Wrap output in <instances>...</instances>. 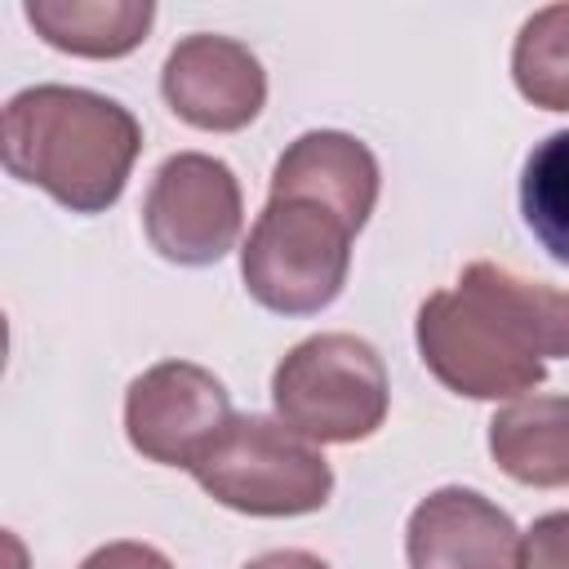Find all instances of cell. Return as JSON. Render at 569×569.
Returning a JSON list of instances; mask_svg holds the SVG:
<instances>
[{
  "mask_svg": "<svg viewBox=\"0 0 569 569\" xmlns=\"http://www.w3.org/2000/svg\"><path fill=\"white\" fill-rule=\"evenodd\" d=\"M244 569H329L320 556L311 551H298V547H284V551H267L258 560H249Z\"/></svg>",
  "mask_w": 569,
  "mask_h": 569,
  "instance_id": "cell-17",
  "label": "cell"
},
{
  "mask_svg": "<svg viewBox=\"0 0 569 569\" xmlns=\"http://www.w3.org/2000/svg\"><path fill=\"white\" fill-rule=\"evenodd\" d=\"M511 80L525 102L569 111V4L533 9L511 44Z\"/></svg>",
  "mask_w": 569,
  "mask_h": 569,
  "instance_id": "cell-13",
  "label": "cell"
},
{
  "mask_svg": "<svg viewBox=\"0 0 569 569\" xmlns=\"http://www.w3.org/2000/svg\"><path fill=\"white\" fill-rule=\"evenodd\" d=\"M231 396L222 378L191 360H160L142 369L124 391V436L160 467H187L231 422Z\"/></svg>",
  "mask_w": 569,
  "mask_h": 569,
  "instance_id": "cell-7",
  "label": "cell"
},
{
  "mask_svg": "<svg viewBox=\"0 0 569 569\" xmlns=\"http://www.w3.org/2000/svg\"><path fill=\"white\" fill-rule=\"evenodd\" d=\"M160 93L182 124L204 133H236L267 107V71L249 44L196 31L169 49L160 67Z\"/></svg>",
  "mask_w": 569,
  "mask_h": 569,
  "instance_id": "cell-8",
  "label": "cell"
},
{
  "mask_svg": "<svg viewBox=\"0 0 569 569\" xmlns=\"http://www.w3.org/2000/svg\"><path fill=\"white\" fill-rule=\"evenodd\" d=\"M516 520L476 489L445 485L427 493L405 525L409 569H520Z\"/></svg>",
  "mask_w": 569,
  "mask_h": 569,
  "instance_id": "cell-9",
  "label": "cell"
},
{
  "mask_svg": "<svg viewBox=\"0 0 569 569\" xmlns=\"http://www.w3.org/2000/svg\"><path fill=\"white\" fill-rule=\"evenodd\" d=\"M244 227V196L227 160L204 151L169 156L142 200V231L164 262L213 267Z\"/></svg>",
  "mask_w": 569,
  "mask_h": 569,
  "instance_id": "cell-6",
  "label": "cell"
},
{
  "mask_svg": "<svg viewBox=\"0 0 569 569\" xmlns=\"http://www.w3.org/2000/svg\"><path fill=\"white\" fill-rule=\"evenodd\" d=\"M418 356L440 387L467 400H516L569 356V293L502 262H467L453 289L422 298L413 320Z\"/></svg>",
  "mask_w": 569,
  "mask_h": 569,
  "instance_id": "cell-1",
  "label": "cell"
},
{
  "mask_svg": "<svg viewBox=\"0 0 569 569\" xmlns=\"http://www.w3.org/2000/svg\"><path fill=\"white\" fill-rule=\"evenodd\" d=\"M356 227L307 196H267L240 249V280L249 298L276 316L325 311L351 271Z\"/></svg>",
  "mask_w": 569,
  "mask_h": 569,
  "instance_id": "cell-3",
  "label": "cell"
},
{
  "mask_svg": "<svg viewBox=\"0 0 569 569\" xmlns=\"http://www.w3.org/2000/svg\"><path fill=\"white\" fill-rule=\"evenodd\" d=\"M378 187H382V169L378 156L342 129H311L302 138H293L276 169H271V191L267 196H307L320 200L329 209H338L356 231L369 222L373 204H378Z\"/></svg>",
  "mask_w": 569,
  "mask_h": 569,
  "instance_id": "cell-10",
  "label": "cell"
},
{
  "mask_svg": "<svg viewBox=\"0 0 569 569\" xmlns=\"http://www.w3.org/2000/svg\"><path fill=\"white\" fill-rule=\"evenodd\" d=\"M80 569H173V565H169L164 551H156V547H147V542L120 538V542H107V547L89 551V556L80 560Z\"/></svg>",
  "mask_w": 569,
  "mask_h": 569,
  "instance_id": "cell-16",
  "label": "cell"
},
{
  "mask_svg": "<svg viewBox=\"0 0 569 569\" xmlns=\"http://www.w3.org/2000/svg\"><path fill=\"white\" fill-rule=\"evenodd\" d=\"M191 476L218 507L262 520L311 516L333 493V467L320 445L267 413H236L191 462Z\"/></svg>",
  "mask_w": 569,
  "mask_h": 569,
  "instance_id": "cell-4",
  "label": "cell"
},
{
  "mask_svg": "<svg viewBox=\"0 0 569 569\" xmlns=\"http://www.w3.org/2000/svg\"><path fill=\"white\" fill-rule=\"evenodd\" d=\"M520 569H569V511H547L525 529Z\"/></svg>",
  "mask_w": 569,
  "mask_h": 569,
  "instance_id": "cell-15",
  "label": "cell"
},
{
  "mask_svg": "<svg viewBox=\"0 0 569 569\" xmlns=\"http://www.w3.org/2000/svg\"><path fill=\"white\" fill-rule=\"evenodd\" d=\"M489 453L502 476L533 489L569 485V396H516L489 418Z\"/></svg>",
  "mask_w": 569,
  "mask_h": 569,
  "instance_id": "cell-11",
  "label": "cell"
},
{
  "mask_svg": "<svg viewBox=\"0 0 569 569\" xmlns=\"http://www.w3.org/2000/svg\"><path fill=\"white\" fill-rule=\"evenodd\" d=\"M142 151L138 116L80 84H31L4 102L0 156L9 178L40 187L71 213H107Z\"/></svg>",
  "mask_w": 569,
  "mask_h": 569,
  "instance_id": "cell-2",
  "label": "cell"
},
{
  "mask_svg": "<svg viewBox=\"0 0 569 569\" xmlns=\"http://www.w3.org/2000/svg\"><path fill=\"white\" fill-rule=\"evenodd\" d=\"M520 213L551 262L569 267V129L533 142L520 169Z\"/></svg>",
  "mask_w": 569,
  "mask_h": 569,
  "instance_id": "cell-14",
  "label": "cell"
},
{
  "mask_svg": "<svg viewBox=\"0 0 569 569\" xmlns=\"http://www.w3.org/2000/svg\"><path fill=\"white\" fill-rule=\"evenodd\" d=\"M22 18L49 49L102 62V58H124L147 40L156 22V4L151 0H27Z\"/></svg>",
  "mask_w": 569,
  "mask_h": 569,
  "instance_id": "cell-12",
  "label": "cell"
},
{
  "mask_svg": "<svg viewBox=\"0 0 569 569\" xmlns=\"http://www.w3.org/2000/svg\"><path fill=\"white\" fill-rule=\"evenodd\" d=\"M276 418L311 445L369 440L391 409V382L373 342L356 333H311L271 373Z\"/></svg>",
  "mask_w": 569,
  "mask_h": 569,
  "instance_id": "cell-5",
  "label": "cell"
}]
</instances>
